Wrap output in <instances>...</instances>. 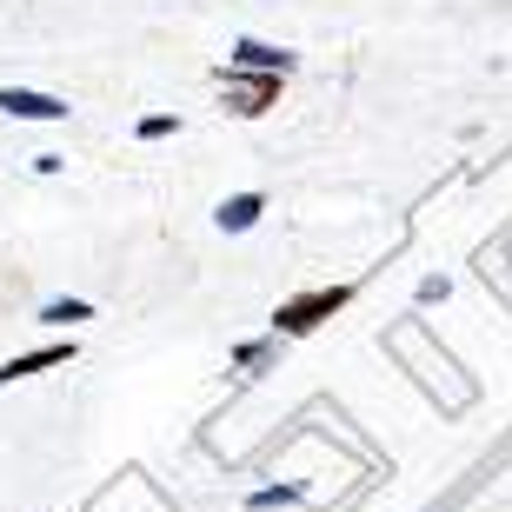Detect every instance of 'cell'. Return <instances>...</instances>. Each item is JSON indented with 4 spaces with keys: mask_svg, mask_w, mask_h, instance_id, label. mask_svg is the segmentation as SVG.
<instances>
[{
    "mask_svg": "<svg viewBox=\"0 0 512 512\" xmlns=\"http://www.w3.org/2000/svg\"><path fill=\"white\" fill-rule=\"evenodd\" d=\"M213 87H220V114L233 120H266L286 94L280 74H227V67H213Z\"/></svg>",
    "mask_w": 512,
    "mask_h": 512,
    "instance_id": "7a4b0ae2",
    "label": "cell"
},
{
    "mask_svg": "<svg viewBox=\"0 0 512 512\" xmlns=\"http://www.w3.org/2000/svg\"><path fill=\"white\" fill-rule=\"evenodd\" d=\"M34 173H40V180H54V173H67V153H34Z\"/></svg>",
    "mask_w": 512,
    "mask_h": 512,
    "instance_id": "7c38bea8",
    "label": "cell"
},
{
    "mask_svg": "<svg viewBox=\"0 0 512 512\" xmlns=\"http://www.w3.org/2000/svg\"><path fill=\"white\" fill-rule=\"evenodd\" d=\"M74 360H80L74 333H67V340H40V346H27V353H7V360H0V386H20V380H40V373H60V366H74Z\"/></svg>",
    "mask_w": 512,
    "mask_h": 512,
    "instance_id": "3957f363",
    "label": "cell"
},
{
    "mask_svg": "<svg viewBox=\"0 0 512 512\" xmlns=\"http://www.w3.org/2000/svg\"><path fill=\"white\" fill-rule=\"evenodd\" d=\"M0 114L7 120H67L74 107L60 94H40V87H0Z\"/></svg>",
    "mask_w": 512,
    "mask_h": 512,
    "instance_id": "5b68a950",
    "label": "cell"
},
{
    "mask_svg": "<svg viewBox=\"0 0 512 512\" xmlns=\"http://www.w3.org/2000/svg\"><path fill=\"white\" fill-rule=\"evenodd\" d=\"M180 127H187L180 114H140V120H133V140H140V147H153V140H173Z\"/></svg>",
    "mask_w": 512,
    "mask_h": 512,
    "instance_id": "9c48e42d",
    "label": "cell"
},
{
    "mask_svg": "<svg viewBox=\"0 0 512 512\" xmlns=\"http://www.w3.org/2000/svg\"><path fill=\"white\" fill-rule=\"evenodd\" d=\"M353 293H360V286L353 280H326V286H300V293H286L280 306H273V313H266V333H273V340H313V333H320L326 320H340L346 306H353Z\"/></svg>",
    "mask_w": 512,
    "mask_h": 512,
    "instance_id": "6da1fadb",
    "label": "cell"
},
{
    "mask_svg": "<svg viewBox=\"0 0 512 512\" xmlns=\"http://www.w3.org/2000/svg\"><path fill=\"white\" fill-rule=\"evenodd\" d=\"M280 353H286V340L260 333V340H240V346H233L227 366H233V373H247V380H260V373H273V366H280Z\"/></svg>",
    "mask_w": 512,
    "mask_h": 512,
    "instance_id": "52a82bcc",
    "label": "cell"
},
{
    "mask_svg": "<svg viewBox=\"0 0 512 512\" xmlns=\"http://www.w3.org/2000/svg\"><path fill=\"white\" fill-rule=\"evenodd\" d=\"M446 300H453L446 273H426V280H419V306H446Z\"/></svg>",
    "mask_w": 512,
    "mask_h": 512,
    "instance_id": "8fae6325",
    "label": "cell"
},
{
    "mask_svg": "<svg viewBox=\"0 0 512 512\" xmlns=\"http://www.w3.org/2000/svg\"><path fill=\"white\" fill-rule=\"evenodd\" d=\"M87 320H94V300H80V293H60V300H47L34 313V326H47V333H74Z\"/></svg>",
    "mask_w": 512,
    "mask_h": 512,
    "instance_id": "ba28073f",
    "label": "cell"
},
{
    "mask_svg": "<svg viewBox=\"0 0 512 512\" xmlns=\"http://www.w3.org/2000/svg\"><path fill=\"white\" fill-rule=\"evenodd\" d=\"M300 499H306V486H260L247 506L253 512H273V506H300Z\"/></svg>",
    "mask_w": 512,
    "mask_h": 512,
    "instance_id": "30bf717a",
    "label": "cell"
},
{
    "mask_svg": "<svg viewBox=\"0 0 512 512\" xmlns=\"http://www.w3.org/2000/svg\"><path fill=\"white\" fill-rule=\"evenodd\" d=\"M260 220H266V193H260V187L227 193V200L213 207V227H220V233H253Z\"/></svg>",
    "mask_w": 512,
    "mask_h": 512,
    "instance_id": "8992f818",
    "label": "cell"
},
{
    "mask_svg": "<svg viewBox=\"0 0 512 512\" xmlns=\"http://www.w3.org/2000/svg\"><path fill=\"white\" fill-rule=\"evenodd\" d=\"M227 74H280V80H293L300 74V54H293V47H273V40L240 34L227 47Z\"/></svg>",
    "mask_w": 512,
    "mask_h": 512,
    "instance_id": "277c9868",
    "label": "cell"
}]
</instances>
